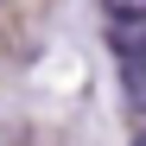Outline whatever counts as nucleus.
<instances>
[{
    "instance_id": "f257e3e1",
    "label": "nucleus",
    "mask_w": 146,
    "mask_h": 146,
    "mask_svg": "<svg viewBox=\"0 0 146 146\" xmlns=\"http://www.w3.org/2000/svg\"><path fill=\"white\" fill-rule=\"evenodd\" d=\"M102 19H108V32H140L146 26V0H102Z\"/></svg>"
},
{
    "instance_id": "f03ea898",
    "label": "nucleus",
    "mask_w": 146,
    "mask_h": 146,
    "mask_svg": "<svg viewBox=\"0 0 146 146\" xmlns=\"http://www.w3.org/2000/svg\"><path fill=\"white\" fill-rule=\"evenodd\" d=\"M133 146H146V133H140V140H133Z\"/></svg>"
}]
</instances>
